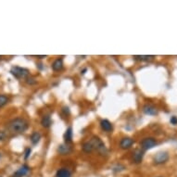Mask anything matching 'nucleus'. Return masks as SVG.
Here are the masks:
<instances>
[{
    "label": "nucleus",
    "instance_id": "f257e3e1",
    "mask_svg": "<svg viewBox=\"0 0 177 177\" xmlns=\"http://www.w3.org/2000/svg\"><path fill=\"white\" fill-rule=\"evenodd\" d=\"M7 129L13 134H22L28 129V122L23 118H15L9 122Z\"/></svg>",
    "mask_w": 177,
    "mask_h": 177
},
{
    "label": "nucleus",
    "instance_id": "f03ea898",
    "mask_svg": "<svg viewBox=\"0 0 177 177\" xmlns=\"http://www.w3.org/2000/svg\"><path fill=\"white\" fill-rule=\"evenodd\" d=\"M90 143L93 146V148L96 149L98 153L102 154V155H106L108 153V150L104 145V143L102 142V140L97 137V136H93L92 139L90 140Z\"/></svg>",
    "mask_w": 177,
    "mask_h": 177
},
{
    "label": "nucleus",
    "instance_id": "7ed1b4c3",
    "mask_svg": "<svg viewBox=\"0 0 177 177\" xmlns=\"http://www.w3.org/2000/svg\"><path fill=\"white\" fill-rule=\"evenodd\" d=\"M10 73L17 79H26L29 75V71L25 68L14 66L10 69Z\"/></svg>",
    "mask_w": 177,
    "mask_h": 177
},
{
    "label": "nucleus",
    "instance_id": "20e7f679",
    "mask_svg": "<svg viewBox=\"0 0 177 177\" xmlns=\"http://www.w3.org/2000/svg\"><path fill=\"white\" fill-rule=\"evenodd\" d=\"M156 145H157V142H156V140L153 137H147V138L143 139L142 142H141V148H142L143 150L151 149Z\"/></svg>",
    "mask_w": 177,
    "mask_h": 177
},
{
    "label": "nucleus",
    "instance_id": "39448f33",
    "mask_svg": "<svg viewBox=\"0 0 177 177\" xmlns=\"http://www.w3.org/2000/svg\"><path fill=\"white\" fill-rule=\"evenodd\" d=\"M168 159H169V155H168L167 152H164V151L159 152V153L156 154V156L154 157V162H155L156 164L165 163Z\"/></svg>",
    "mask_w": 177,
    "mask_h": 177
},
{
    "label": "nucleus",
    "instance_id": "423d86ee",
    "mask_svg": "<svg viewBox=\"0 0 177 177\" xmlns=\"http://www.w3.org/2000/svg\"><path fill=\"white\" fill-rule=\"evenodd\" d=\"M30 171V168L27 165H22L17 171H15L13 173V177H23L26 174H28Z\"/></svg>",
    "mask_w": 177,
    "mask_h": 177
},
{
    "label": "nucleus",
    "instance_id": "0eeeda50",
    "mask_svg": "<svg viewBox=\"0 0 177 177\" xmlns=\"http://www.w3.org/2000/svg\"><path fill=\"white\" fill-rule=\"evenodd\" d=\"M134 144V140L130 137H124L121 140L120 142V147L123 149H127L130 148L132 147V145Z\"/></svg>",
    "mask_w": 177,
    "mask_h": 177
},
{
    "label": "nucleus",
    "instance_id": "6e6552de",
    "mask_svg": "<svg viewBox=\"0 0 177 177\" xmlns=\"http://www.w3.org/2000/svg\"><path fill=\"white\" fill-rule=\"evenodd\" d=\"M143 112L147 115H157L158 110L152 105H145L143 107Z\"/></svg>",
    "mask_w": 177,
    "mask_h": 177
},
{
    "label": "nucleus",
    "instance_id": "1a4fd4ad",
    "mask_svg": "<svg viewBox=\"0 0 177 177\" xmlns=\"http://www.w3.org/2000/svg\"><path fill=\"white\" fill-rule=\"evenodd\" d=\"M73 148L71 146H69L68 144H64V145H61L57 148V152L61 154V155H67V154H70L72 152Z\"/></svg>",
    "mask_w": 177,
    "mask_h": 177
},
{
    "label": "nucleus",
    "instance_id": "9d476101",
    "mask_svg": "<svg viewBox=\"0 0 177 177\" xmlns=\"http://www.w3.org/2000/svg\"><path fill=\"white\" fill-rule=\"evenodd\" d=\"M144 157V153L142 150L136 149L134 153H133V160L135 163H140L143 159Z\"/></svg>",
    "mask_w": 177,
    "mask_h": 177
},
{
    "label": "nucleus",
    "instance_id": "9b49d317",
    "mask_svg": "<svg viewBox=\"0 0 177 177\" xmlns=\"http://www.w3.org/2000/svg\"><path fill=\"white\" fill-rule=\"evenodd\" d=\"M52 69L55 72H58V71H61L63 69V61L61 58H57V60L53 62L52 64Z\"/></svg>",
    "mask_w": 177,
    "mask_h": 177
},
{
    "label": "nucleus",
    "instance_id": "f8f14e48",
    "mask_svg": "<svg viewBox=\"0 0 177 177\" xmlns=\"http://www.w3.org/2000/svg\"><path fill=\"white\" fill-rule=\"evenodd\" d=\"M100 126H101L102 130L105 131V132H107V133L111 132L112 129H113L112 124H111L108 120H102V121L100 122Z\"/></svg>",
    "mask_w": 177,
    "mask_h": 177
},
{
    "label": "nucleus",
    "instance_id": "ddd939ff",
    "mask_svg": "<svg viewBox=\"0 0 177 177\" xmlns=\"http://www.w3.org/2000/svg\"><path fill=\"white\" fill-rule=\"evenodd\" d=\"M41 124L43 127L45 128H48L50 127V125L52 124V121H51V117L49 115H45L42 120H41Z\"/></svg>",
    "mask_w": 177,
    "mask_h": 177
},
{
    "label": "nucleus",
    "instance_id": "4468645a",
    "mask_svg": "<svg viewBox=\"0 0 177 177\" xmlns=\"http://www.w3.org/2000/svg\"><path fill=\"white\" fill-rule=\"evenodd\" d=\"M56 176L57 177H71L72 173H71V171L69 170H67L65 168H62V169H60L57 171Z\"/></svg>",
    "mask_w": 177,
    "mask_h": 177
},
{
    "label": "nucleus",
    "instance_id": "2eb2a0df",
    "mask_svg": "<svg viewBox=\"0 0 177 177\" xmlns=\"http://www.w3.org/2000/svg\"><path fill=\"white\" fill-rule=\"evenodd\" d=\"M72 139H73V129L71 127H69L64 134V140H65L66 144H68V143L72 142Z\"/></svg>",
    "mask_w": 177,
    "mask_h": 177
},
{
    "label": "nucleus",
    "instance_id": "dca6fc26",
    "mask_svg": "<svg viewBox=\"0 0 177 177\" xmlns=\"http://www.w3.org/2000/svg\"><path fill=\"white\" fill-rule=\"evenodd\" d=\"M135 60L141 61H148L154 58V56H148V55H141V56H134Z\"/></svg>",
    "mask_w": 177,
    "mask_h": 177
},
{
    "label": "nucleus",
    "instance_id": "f3484780",
    "mask_svg": "<svg viewBox=\"0 0 177 177\" xmlns=\"http://www.w3.org/2000/svg\"><path fill=\"white\" fill-rule=\"evenodd\" d=\"M40 139H41V135H40V133L34 132V133L32 134V136H31V141H32V143H33V145L37 144V143L40 141Z\"/></svg>",
    "mask_w": 177,
    "mask_h": 177
},
{
    "label": "nucleus",
    "instance_id": "a211bd4d",
    "mask_svg": "<svg viewBox=\"0 0 177 177\" xmlns=\"http://www.w3.org/2000/svg\"><path fill=\"white\" fill-rule=\"evenodd\" d=\"M83 150H84L85 152H86V153H90V152H92V151L94 150L93 146H92V144L90 143V141L84 143V145H83Z\"/></svg>",
    "mask_w": 177,
    "mask_h": 177
},
{
    "label": "nucleus",
    "instance_id": "6ab92c4d",
    "mask_svg": "<svg viewBox=\"0 0 177 177\" xmlns=\"http://www.w3.org/2000/svg\"><path fill=\"white\" fill-rule=\"evenodd\" d=\"M9 102V97L5 95H0V108L4 107Z\"/></svg>",
    "mask_w": 177,
    "mask_h": 177
},
{
    "label": "nucleus",
    "instance_id": "aec40b11",
    "mask_svg": "<svg viewBox=\"0 0 177 177\" xmlns=\"http://www.w3.org/2000/svg\"><path fill=\"white\" fill-rule=\"evenodd\" d=\"M26 83L28 85H34L36 83V81L33 79V78H30V77H27L26 78Z\"/></svg>",
    "mask_w": 177,
    "mask_h": 177
},
{
    "label": "nucleus",
    "instance_id": "412c9836",
    "mask_svg": "<svg viewBox=\"0 0 177 177\" xmlns=\"http://www.w3.org/2000/svg\"><path fill=\"white\" fill-rule=\"evenodd\" d=\"M7 137V134L3 131H0V141H4Z\"/></svg>",
    "mask_w": 177,
    "mask_h": 177
},
{
    "label": "nucleus",
    "instance_id": "4be33fe9",
    "mask_svg": "<svg viewBox=\"0 0 177 177\" xmlns=\"http://www.w3.org/2000/svg\"><path fill=\"white\" fill-rule=\"evenodd\" d=\"M31 151H32V150H31V148H29L25 149V155H24L25 159H27L30 157V155H31Z\"/></svg>",
    "mask_w": 177,
    "mask_h": 177
},
{
    "label": "nucleus",
    "instance_id": "5701e85b",
    "mask_svg": "<svg viewBox=\"0 0 177 177\" xmlns=\"http://www.w3.org/2000/svg\"><path fill=\"white\" fill-rule=\"evenodd\" d=\"M170 122H171V124H173V125H176V124H177V117H175V116H172V117L171 118Z\"/></svg>",
    "mask_w": 177,
    "mask_h": 177
},
{
    "label": "nucleus",
    "instance_id": "b1692460",
    "mask_svg": "<svg viewBox=\"0 0 177 177\" xmlns=\"http://www.w3.org/2000/svg\"><path fill=\"white\" fill-rule=\"evenodd\" d=\"M37 57H39V58H43V57H46V56L45 55V56H36Z\"/></svg>",
    "mask_w": 177,
    "mask_h": 177
},
{
    "label": "nucleus",
    "instance_id": "393cba45",
    "mask_svg": "<svg viewBox=\"0 0 177 177\" xmlns=\"http://www.w3.org/2000/svg\"><path fill=\"white\" fill-rule=\"evenodd\" d=\"M1 57H1V56H0V61H1Z\"/></svg>",
    "mask_w": 177,
    "mask_h": 177
}]
</instances>
